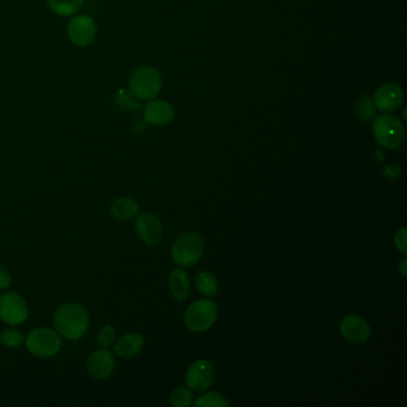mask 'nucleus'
<instances>
[{"instance_id":"nucleus-1","label":"nucleus","mask_w":407,"mask_h":407,"mask_svg":"<svg viewBox=\"0 0 407 407\" xmlns=\"http://www.w3.org/2000/svg\"><path fill=\"white\" fill-rule=\"evenodd\" d=\"M53 322L56 331L63 338L79 340L89 331V312L78 302H65L56 308Z\"/></svg>"},{"instance_id":"nucleus-2","label":"nucleus","mask_w":407,"mask_h":407,"mask_svg":"<svg viewBox=\"0 0 407 407\" xmlns=\"http://www.w3.org/2000/svg\"><path fill=\"white\" fill-rule=\"evenodd\" d=\"M204 252V240L196 232L181 234L171 247V257L179 267H189L197 263Z\"/></svg>"},{"instance_id":"nucleus-3","label":"nucleus","mask_w":407,"mask_h":407,"mask_svg":"<svg viewBox=\"0 0 407 407\" xmlns=\"http://www.w3.org/2000/svg\"><path fill=\"white\" fill-rule=\"evenodd\" d=\"M24 344L31 355L40 358H49L59 354L63 340L56 330L49 327H38L30 332Z\"/></svg>"},{"instance_id":"nucleus-4","label":"nucleus","mask_w":407,"mask_h":407,"mask_svg":"<svg viewBox=\"0 0 407 407\" xmlns=\"http://www.w3.org/2000/svg\"><path fill=\"white\" fill-rule=\"evenodd\" d=\"M161 76L157 69L149 66L136 68L129 79V90L134 97L149 101L160 92Z\"/></svg>"},{"instance_id":"nucleus-5","label":"nucleus","mask_w":407,"mask_h":407,"mask_svg":"<svg viewBox=\"0 0 407 407\" xmlns=\"http://www.w3.org/2000/svg\"><path fill=\"white\" fill-rule=\"evenodd\" d=\"M217 305L207 299L192 302L184 314V322L192 332L207 331L217 322Z\"/></svg>"},{"instance_id":"nucleus-6","label":"nucleus","mask_w":407,"mask_h":407,"mask_svg":"<svg viewBox=\"0 0 407 407\" xmlns=\"http://www.w3.org/2000/svg\"><path fill=\"white\" fill-rule=\"evenodd\" d=\"M373 133L379 144L388 149H397L405 139V128L400 119L390 115H382L375 119Z\"/></svg>"},{"instance_id":"nucleus-7","label":"nucleus","mask_w":407,"mask_h":407,"mask_svg":"<svg viewBox=\"0 0 407 407\" xmlns=\"http://www.w3.org/2000/svg\"><path fill=\"white\" fill-rule=\"evenodd\" d=\"M29 318V307L26 300L16 292H5L0 295V319L10 326L22 325Z\"/></svg>"},{"instance_id":"nucleus-8","label":"nucleus","mask_w":407,"mask_h":407,"mask_svg":"<svg viewBox=\"0 0 407 407\" xmlns=\"http://www.w3.org/2000/svg\"><path fill=\"white\" fill-rule=\"evenodd\" d=\"M67 35L73 44L88 47L97 38L96 22L88 15H78L68 22Z\"/></svg>"},{"instance_id":"nucleus-9","label":"nucleus","mask_w":407,"mask_h":407,"mask_svg":"<svg viewBox=\"0 0 407 407\" xmlns=\"http://www.w3.org/2000/svg\"><path fill=\"white\" fill-rule=\"evenodd\" d=\"M135 231L141 240L149 247H157L164 237V229L159 217L153 213H142L135 220Z\"/></svg>"},{"instance_id":"nucleus-10","label":"nucleus","mask_w":407,"mask_h":407,"mask_svg":"<svg viewBox=\"0 0 407 407\" xmlns=\"http://www.w3.org/2000/svg\"><path fill=\"white\" fill-rule=\"evenodd\" d=\"M215 379L214 365L207 360H199L189 367L185 374V382L190 390L204 392L212 386Z\"/></svg>"},{"instance_id":"nucleus-11","label":"nucleus","mask_w":407,"mask_h":407,"mask_svg":"<svg viewBox=\"0 0 407 407\" xmlns=\"http://www.w3.org/2000/svg\"><path fill=\"white\" fill-rule=\"evenodd\" d=\"M116 360L114 354L108 348L94 350L86 362V370L91 378L104 380L114 373Z\"/></svg>"},{"instance_id":"nucleus-12","label":"nucleus","mask_w":407,"mask_h":407,"mask_svg":"<svg viewBox=\"0 0 407 407\" xmlns=\"http://www.w3.org/2000/svg\"><path fill=\"white\" fill-rule=\"evenodd\" d=\"M340 330L344 340L352 344L365 343L369 340L370 333H372L369 324L356 314H350L348 317H345L340 322Z\"/></svg>"},{"instance_id":"nucleus-13","label":"nucleus","mask_w":407,"mask_h":407,"mask_svg":"<svg viewBox=\"0 0 407 407\" xmlns=\"http://www.w3.org/2000/svg\"><path fill=\"white\" fill-rule=\"evenodd\" d=\"M174 108L171 106L170 103L165 101L154 99L144 108V119L146 122L153 126H164V124H170L174 119Z\"/></svg>"},{"instance_id":"nucleus-14","label":"nucleus","mask_w":407,"mask_h":407,"mask_svg":"<svg viewBox=\"0 0 407 407\" xmlns=\"http://www.w3.org/2000/svg\"><path fill=\"white\" fill-rule=\"evenodd\" d=\"M403 91L395 84L381 86L375 94V106L379 110L393 111L398 109L403 102Z\"/></svg>"},{"instance_id":"nucleus-15","label":"nucleus","mask_w":407,"mask_h":407,"mask_svg":"<svg viewBox=\"0 0 407 407\" xmlns=\"http://www.w3.org/2000/svg\"><path fill=\"white\" fill-rule=\"evenodd\" d=\"M144 347V338L140 333L131 332L119 337L115 340V352L122 358H132L140 354Z\"/></svg>"},{"instance_id":"nucleus-16","label":"nucleus","mask_w":407,"mask_h":407,"mask_svg":"<svg viewBox=\"0 0 407 407\" xmlns=\"http://www.w3.org/2000/svg\"><path fill=\"white\" fill-rule=\"evenodd\" d=\"M169 288L177 301L187 300L190 293V279L182 269H174L169 275Z\"/></svg>"},{"instance_id":"nucleus-17","label":"nucleus","mask_w":407,"mask_h":407,"mask_svg":"<svg viewBox=\"0 0 407 407\" xmlns=\"http://www.w3.org/2000/svg\"><path fill=\"white\" fill-rule=\"evenodd\" d=\"M139 204L132 197H119L110 206L111 217L119 221L132 220L139 213Z\"/></svg>"},{"instance_id":"nucleus-18","label":"nucleus","mask_w":407,"mask_h":407,"mask_svg":"<svg viewBox=\"0 0 407 407\" xmlns=\"http://www.w3.org/2000/svg\"><path fill=\"white\" fill-rule=\"evenodd\" d=\"M46 1L53 13L63 17L76 15L78 11H81L84 5V0H46Z\"/></svg>"},{"instance_id":"nucleus-19","label":"nucleus","mask_w":407,"mask_h":407,"mask_svg":"<svg viewBox=\"0 0 407 407\" xmlns=\"http://www.w3.org/2000/svg\"><path fill=\"white\" fill-rule=\"evenodd\" d=\"M195 284L199 293L204 294L206 297L217 295L219 283H217V277L213 275L212 272H199L196 277Z\"/></svg>"},{"instance_id":"nucleus-20","label":"nucleus","mask_w":407,"mask_h":407,"mask_svg":"<svg viewBox=\"0 0 407 407\" xmlns=\"http://www.w3.org/2000/svg\"><path fill=\"white\" fill-rule=\"evenodd\" d=\"M0 343L10 349H16L26 343V337L17 329L8 327L0 332Z\"/></svg>"},{"instance_id":"nucleus-21","label":"nucleus","mask_w":407,"mask_h":407,"mask_svg":"<svg viewBox=\"0 0 407 407\" xmlns=\"http://www.w3.org/2000/svg\"><path fill=\"white\" fill-rule=\"evenodd\" d=\"M196 407H229V403L224 395L217 392H209L201 395L195 401Z\"/></svg>"},{"instance_id":"nucleus-22","label":"nucleus","mask_w":407,"mask_h":407,"mask_svg":"<svg viewBox=\"0 0 407 407\" xmlns=\"http://www.w3.org/2000/svg\"><path fill=\"white\" fill-rule=\"evenodd\" d=\"M192 393L189 388L178 387L171 393L170 403L174 407H189L192 404Z\"/></svg>"},{"instance_id":"nucleus-23","label":"nucleus","mask_w":407,"mask_h":407,"mask_svg":"<svg viewBox=\"0 0 407 407\" xmlns=\"http://www.w3.org/2000/svg\"><path fill=\"white\" fill-rule=\"evenodd\" d=\"M98 343L102 348H109L116 340V330L113 325H104L98 332Z\"/></svg>"},{"instance_id":"nucleus-24","label":"nucleus","mask_w":407,"mask_h":407,"mask_svg":"<svg viewBox=\"0 0 407 407\" xmlns=\"http://www.w3.org/2000/svg\"><path fill=\"white\" fill-rule=\"evenodd\" d=\"M357 114L358 117L363 121H368L375 115L373 103L368 98H360L357 104Z\"/></svg>"},{"instance_id":"nucleus-25","label":"nucleus","mask_w":407,"mask_h":407,"mask_svg":"<svg viewBox=\"0 0 407 407\" xmlns=\"http://www.w3.org/2000/svg\"><path fill=\"white\" fill-rule=\"evenodd\" d=\"M406 233V229L404 227V229H399L398 232L395 233L394 237L395 247H397L398 251H400L403 255H406L407 254Z\"/></svg>"},{"instance_id":"nucleus-26","label":"nucleus","mask_w":407,"mask_h":407,"mask_svg":"<svg viewBox=\"0 0 407 407\" xmlns=\"http://www.w3.org/2000/svg\"><path fill=\"white\" fill-rule=\"evenodd\" d=\"M13 284L10 272L5 267H0V290H8Z\"/></svg>"},{"instance_id":"nucleus-27","label":"nucleus","mask_w":407,"mask_h":407,"mask_svg":"<svg viewBox=\"0 0 407 407\" xmlns=\"http://www.w3.org/2000/svg\"><path fill=\"white\" fill-rule=\"evenodd\" d=\"M385 174L390 179L398 178V176L400 174V167L397 165L387 166L385 167Z\"/></svg>"},{"instance_id":"nucleus-28","label":"nucleus","mask_w":407,"mask_h":407,"mask_svg":"<svg viewBox=\"0 0 407 407\" xmlns=\"http://www.w3.org/2000/svg\"><path fill=\"white\" fill-rule=\"evenodd\" d=\"M399 272L400 274L404 276V277H406L407 276V259L404 258L401 260V263L399 264Z\"/></svg>"}]
</instances>
